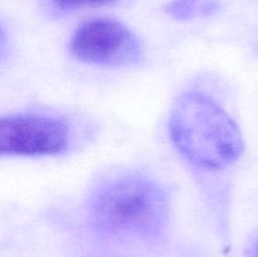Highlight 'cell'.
Instances as JSON below:
<instances>
[{
	"label": "cell",
	"instance_id": "7",
	"mask_svg": "<svg viewBox=\"0 0 258 257\" xmlns=\"http://www.w3.org/2000/svg\"><path fill=\"white\" fill-rule=\"evenodd\" d=\"M8 38H7V33H5L4 28L0 25V57L4 54L5 49H7V44H8Z\"/></svg>",
	"mask_w": 258,
	"mask_h": 257
},
{
	"label": "cell",
	"instance_id": "6",
	"mask_svg": "<svg viewBox=\"0 0 258 257\" xmlns=\"http://www.w3.org/2000/svg\"><path fill=\"white\" fill-rule=\"evenodd\" d=\"M53 4L59 9H78V8L93 7V5H101L110 3L112 0H50Z\"/></svg>",
	"mask_w": 258,
	"mask_h": 257
},
{
	"label": "cell",
	"instance_id": "3",
	"mask_svg": "<svg viewBox=\"0 0 258 257\" xmlns=\"http://www.w3.org/2000/svg\"><path fill=\"white\" fill-rule=\"evenodd\" d=\"M70 52L76 59L103 67H126L140 60L143 48L138 37L122 23L96 18L82 23L73 33Z\"/></svg>",
	"mask_w": 258,
	"mask_h": 257
},
{
	"label": "cell",
	"instance_id": "4",
	"mask_svg": "<svg viewBox=\"0 0 258 257\" xmlns=\"http://www.w3.org/2000/svg\"><path fill=\"white\" fill-rule=\"evenodd\" d=\"M71 128L58 117L38 113L0 116V158L52 156L67 150Z\"/></svg>",
	"mask_w": 258,
	"mask_h": 257
},
{
	"label": "cell",
	"instance_id": "1",
	"mask_svg": "<svg viewBox=\"0 0 258 257\" xmlns=\"http://www.w3.org/2000/svg\"><path fill=\"white\" fill-rule=\"evenodd\" d=\"M171 141L188 160L204 169L226 168L243 153L242 133L233 118L211 97L186 92L169 116Z\"/></svg>",
	"mask_w": 258,
	"mask_h": 257
},
{
	"label": "cell",
	"instance_id": "5",
	"mask_svg": "<svg viewBox=\"0 0 258 257\" xmlns=\"http://www.w3.org/2000/svg\"><path fill=\"white\" fill-rule=\"evenodd\" d=\"M203 0H173L168 8L169 14L178 19H188L196 15L199 10H206Z\"/></svg>",
	"mask_w": 258,
	"mask_h": 257
},
{
	"label": "cell",
	"instance_id": "8",
	"mask_svg": "<svg viewBox=\"0 0 258 257\" xmlns=\"http://www.w3.org/2000/svg\"><path fill=\"white\" fill-rule=\"evenodd\" d=\"M257 257H258V249H257Z\"/></svg>",
	"mask_w": 258,
	"mask_h": 257
},
{
	"label": "cell",
	"instance_id": "2",
	"mask_svg": "<svg viewBox=\"0 0 258 257\" xmlns=\"http://www.w3.org/2000/svg\"><path fill=\"white\" fill-rule=\"evenodd\" d=\"M91 222L98 231L116 236H153L168 219L166 194L153 180L123 175L102 184L88 204Z\"/></svg>",
	"mask_w": 258,
	"mask_h": 257
}]
</instances>
